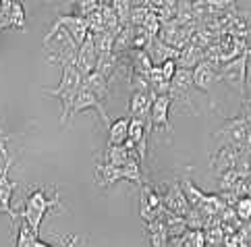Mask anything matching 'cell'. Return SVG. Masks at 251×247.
<instances>
[{"instance_id":"cell-1","label":"cell","mask_w":251,"mask_h":247,"mask_svg":"<svg viewBox=\"0 0 251 247\" xmlns=\"http://www.w3.org/2000/svg\"><path fill=\"white\" fill-rule=\"evenodd\" d=\"M62 79L56 87H44V94L52 96V98H58L60 100V125H65L67 119L71 117V108H73V102H75V96L77 92L81 90V83H83V75L79 73V69L75 65H62Z\"/></svg>"},{"instance_id":"cell-2","label":"cell","mask_w":251,"mask_h":247,"mask_svg":"<svg viewBox=\"0 0 251 247\" xmlns=\"http://www.w3.org/2000/svg\"><path fill=\"white\" fill-rule=\"evenodd\" d=\"M54 208H60L58 193H54V198H48L42 187H35V189H31L29 196L25 198V204H23V210L19 212V218L25 220V224L31 228L35 237H40V226H42L44 216Z\"/></svg>"},{"instance_id":"cell-3","label":"cell","mask_w":251,"mask_h":247,"mask_svg":"<svg viewBox=\"0 0 251 247\" xmlns=\"http://www.w3.org/2000/svg\"><path fill=\"white\" fill-rule=\"evenodd\" d=\"M249 54L251 50L247 48L243 54H239L237 58L228 60L220 67V81L226 83L230 90H235L241 98H247V67H249Z\"/></svg>"},{"instance_id":"cell-4","label":"cell","mask_w":251,"mask_h":247,"mask_svg":"<svg viewBox=\"0 0 251 247\" xmlns=\"http://www.w3.org/2000/svg\"><path fill=\"white\" fill-rule=\"evenodd\" d=\"M60 29H65V31L71 35V38H73V42L77 44V46H81V42L87 38V33H89L87 19H83V17L73 15V13H69V15H58L56 21L50 25V31L46 33V38H44V46H48L50 40L54 38V35H56Z\"/></svg>"},{"instance_id":"cell-5","label":"cell","mask_w":251,"mask_h":247,"mask_svg":"<svg viewBox=\"0 0 251 247\" xmlns=\"http://www.w3.org/2000/svg\"><path fill=\"white\" fill-rule=\"evenodd\" d=\"M214 137L220 139L222 146H237V148H245L247 141L251 139V129L247 125V121L243 117H232L226 119L224 125L214 133ZM220 146V148H222Z\"/></svg>"},{"instance_id":"cell-6","label":"cell","mask_w":251,"mask_h":247,"mask_svg":"<svg viewBox=\"0 0 251 247\" xmlns=\"http://www.w3.org/2000/svg\"><path fill=\"white\" fill-rule=\"evenodd\" d=\"M193 90H197L193 83V71L189 69H178L176 75L170 81V100L176 106H187V108H195L193 104Z\"/></svg>"},{"instance_id":"cell-7","label":"cell","mask_w":251,"mask_h":247,"mask_svg":"<svg viewBox=\"0 0 251 247\" xmlns=\"http://www.w3.org/2000/svg\"><path fill=\"white\" fill-rule=\"evenodd\" d=\"M11 166H13V158L6 154L4 169L0 171V214H6L8 218H11L13 228H15L17 220H19V212H17V210L13 208L11 199H13V193H15V189L19 187V183L8 179V171H11Z\"/></svg>"},{"instance_id":"cell-8","label":"cell","mask_w":251,"mask_h":247,"mask_svg":"<svg viewBox=\"0 0 251 247\" xmlns=\"http://www.w3.org/2000/svg\"><path fill=\"white\" fill-rule=\"evenodd\" d=\"M85 110H96V112L102 117V121H104L106 127H108L110 123H112L110 117H108V112H106V108H104V102L98 98L96 94H92V92L85 90V87L81 85V90H79L77 96H75L73 108H71V117H77V114H81V112H85Z\"/></svg>"},{"instance_id":"cell-9","label":"cell","mask_w":251,"mask_h":247,"mask_svg":"<svg viewBox=\"0 0 251 247\" xmlns=\"http://www.w3.org/2000/svg\"><path fill=\"white\" fill-rule=\"evenodd\" d=\"M220 65L210 58H203L200 65L193 69V83L200 92L210 94V90L220 81Z\"/></svg>"},{"instance_id":"cell-10","label":"cell","mask_w":251,"mask_h":247,"mask_svg":"<svg viewBox=\"0 0 251 247\" xmlns=\"http://www.w3.org/2000/svg\"><path fill=\"white\" fill-rule=\"evenodd\" d=\"M160 198H162V206L173 212V214H176V216L185 218L191 212V204H189V199H187V196H185L181 183H173L164 193H160Z\"/></svg>"},{"instance_id":"cell-11","label":"cell","mask_w":251,"mask_h":247,"mask_svg":"<svg viewBox=\"0 0 251 247\" xmlns=\"http://www.w3.org/2000/svg\"><path fill=\"white\" fill-rule=\"evenodd\" d=\"M98 50H96V44H94V33H87V38L81 42V46L77 50V63L75 67L79 69V73L83 77L89 75L92 71H96L98 65Z\"/></svg>"},{"instance_id":"cell-12","label":"cell","mask_w":251,"mask_h":247,"mask_svg":"<svg viewBox=\"0 0 251 247\" xmlns=\"http://www.w3.org/2000/svg\"><path fill=\"white\" fill-rule=\"evenodd\" d=\"M173 108V100L170 96H156L151 102V112H150V123H151V131L154 129H162L166 133H170V121H168V112Z\"/></svg>"},{"instance_id":"cell-13","label":"cell","mask_w":251,"mask_h":247,"mask_svg":"<svg viewBox=\"0 0 251 247\" xmlns=\"http://www.w3.org/2000/svg\"><path fill=\"white\" fill-rule=\"evenodd\" d=\"M243 148H237V146H222L216 154L212 156L210 166L216 174H222L224 171H230V169H237L239 164V158Z\"/></svg>"},{"instance_id":"cell-14","label":"cell","mask_w":251,"mask_h":247,"mask_svg":"<svg viewBox=\"0 0 251 247\" xmlns=\"http://www.w3.org/2000/svg\"><path fill=\"white\" fill-rule=\"evenodd\" d=\"M146 52L150 54L154 67L164 65L166 60H178V56H181V50L175 48V46H170V44H166L164 40H160L158 35H156V38H151V42L148 44Z\"/></svg>"},{"instance_id":"cell-15","label":"cell","mask_w":251,"mask_h":247,"mask_svg":"<svg viewBox=\"0 0 251 247\" xmlns=\"http://www.w3.org/2000/svg\"><path fill=\"white\" fill-rule=\"evenodd\" d=\"M156 94L154 92H133L129 100V112L133 119H141L143 123H150V112H151V102H154Z\"/></svg>"},{"instance_id":"cell-16","label":"cell","mask_w":251,"mask_h":247,"mask_svg":"<svg viewBox=\"0 0 251 247\" xmlns=\"http://www.w3.org/2000/svg\"><path fill=\"white\" fill-rule=\"evenodd\" d=\"M96 181L100 185L102 189H108L112 187L114 183L119 181H125V171L123 166H114V164H108V162H98L96 166Z\"/></svg>"},{"instance_id":"cell-17","label":"cell","mask_w":251,"mask_h":247,"mask_svg":"<svg viewBox=\"0 0 251 247\" xmlns=\"http://www.w3.org/2000/svg\"><path fill=\"white\" fill-rule=\"evenodd\" d=\"M81 85L92 94H96L100 100H108L110 98V81L102 73H98V71H92L89 75H85Z\"/></svg>"},{"instance_id":"cell-18","label":"cell","mask_w":251,"mask_h":247,"mask_svg":"<svg viewBox=\"0 0 251 247\" xmlns=\"http://www.w3.org/2000/svg\"><path fill=\"white\" fill-rule=\"evenodd\" d=\"M203 58H205V50H201L200 46H195L193 42H189L181 50V56H178L176 65H178V69H189V71H193Z\"/></svg>"},{"instance_id":"cell-19","label":"cell","mask_w":251,"mask_h":247,"mask_svg":"<svg viewBox=\"0 0 251 247\" xmlns=\"http://www.w3.org/2000/svg\"><path fill=\"white\" fill-rule=\"evenodd\" d=\"M131 117H121L108 125V146H123L129 139Z\"/></svg>"},{"instance_id":"cell-20","label":"cell","mask_w":251,"mask_h":247,"mask_svg":"<svg viewBox=\"0 0 251 247\" xmlns=\"http://www.w3.org/2000/svg\"><path fill=\"white\" fill-rule=\"evenodd\" d=\"M148 79H150V92H154L156 96H166L170 92V81L162 75L160 67H151Z\"/></svg>"},{"instance_id":"cell-21","label":"cell","mask_w":251,"mask_h":247,"mask_svg":"<svg viewBox=\"0 0 251 247\" xmlns=\"http://www.w3.org/2000/svg\"><path fill=\"white\" fill-rule=\"evenodd\" d=\"M129 50H133V25H125L121 33L114 38V52L116 54H127Z\"/></svg>"},{"instance_id":"cell-22","label":"cell","mask_w":251,"mask_h":247,"mask_svg":"<svg viewBox=\"0 0 251 247\" xmlns=\"http://www.w3.org/2000/svg\"><path fill=\"white\" fill-rule=\"evenodd\" d=\"M6 17H8V25L13 29H19V31L25 29V8L21 0H13L11 8L6 11Z\"/></svg>"},{"instance_id":"cell-23","label":"cell","mask_w":251,"mask_h":247,"mask_svg":"<svg viewBox=\"0 0 251 247\" xmlns=\"http://www.w3.org/2000/svg\"><path fill=\"white\" fill-rule=\"evenodd\" d=\"M114 38L116 35L110 31H100V33H94V44H96V50H98V56H104V54H110L114 52Z\"/></svg>"},{"instance_id":"cell-24","label":"cell","mask_w":251,"mask_h":247,"mask_svg":"<svg viewBox=\"0 0 251 247\" xmlns=\"http://www.w3.org/2000/svg\"><path fill=\"white\" fill-rule=\"evenodd\" d=\"M98 8H100L98 0H73V15H79V17H83V19H87Z\"/></svg>"},{"instance_id":"cell-25","label":"cell","mask_w":251,"mask_h":247,"mask_svg":"<svg viewBox=\"0 0 251 247\" xmlns=\"http://www.w3.org/2000/svg\"><path fill=\"white\" fill-rule=\"evenodd\" d=\"M110 4H112V8L116 11V15H119V21H121L123 27H125V25H129L131 8H133L131 0H110Z\"/></svg>"},{"instance_id":"cell-26","label":"cell","mask_w":251,"mask_h":247,"mask_svg":"<svg viewBox=\"0 0 251 247\" xmlns=\"http://www.w3.org/2000/svg\"><path fill=\"white\" fill-rule=\"evenodd\" d=\"M235 214L241 222H251V198L249 196H241L235 201Z\"/></svg>"},{"instance_id":"cell-27","label":"cell","mask_w":251,"mask_h":247,"mask_svg":"<svg viewBox=\"0 0 251 247\" xmlns=\"http://www.w3.org/2000/svg\"><path fill=\"white\" fill-rule=\"evenodd\" d=\"M205 233H201V231H187L185 235H183V247H205Z\"/></svg>"},{"instance_id":"cell-28","label":"cell","mask_w":251,"mask_h":247,"mask_svg":"<svg viewBox=\"0 0 251 247\" xmlns=\"http://www.w3.org/2000/svg\"><path fill=\"white\" fill-rule=\"evenodd\" d=\"M150 13H151V8H148V6H133L131 8V19H129V23L131 25H143Z\"/></svg>"},{"instance_id":"cell-29","label":"cell","mask_w":251,"mask_h":247,"mask_svg":"<svg viewBox=\"0 0 251 247\" xmlns=\"http://www.w3.org/2000/svg\"><path fill=\"white\" fill-rule=\"evenodd\" d=\"M160 69H162V75L168 79V81H173V77L178 71V65H176V60H166L164 65H160Z\"/></svg>"},{"instance_id":"cell-30","label":"cell","mask_w":251,"mask_h":247,"mask_svg":"<svg viewBox=\"0 0 251 247\" xmlns=\"http://www.w3.org/2000/svg\"><path fill=\"white\" fill-rule=\"evenodd\" d=\"M245 121H247V125L251 129V98H245L243 100V114H241Z\"/></svg>"},{"instance_id":"cell-31","label":"cell","mask_w":251,"mask_h":247,"mask_svg":"<svg viewBox=\"0 0 251 247\" xmlns=\"http://www.w3.org/2000/svg\"><path fill=\"white\" fill-rule=\"evenodd\" d=\"M8 27H11V25H8V17H6V13L2 11V8H0V31L8 29Z\"/></svg>"},{"instance_id":"cell-32","label":"cell","mask_w":251,"mask_h":247,"mask_svg":"<svg viewBox=\"0 0 251 247\" xmlns=\"http://www.w3.org/2000/svg\"><path fill=\"white\" fill-rule=\"evenodd\" d=\"M8 139H11V135H8V137H2V139H0V154H2V156H6V141Z\"/></svg>"},{"instance_id":"cell-33","label":"cell","mask_w":251,"mask_h":247,"mask_svg":"<svg viewBox=\"0 0 251 247\" xmlns=\"http://www.w3.org/2000/svg\"><path fill=\"white\" fill-rule=\"evenodd\" d=\"M133 6H148V0H131Z\"/></svg>"},{"instance_id":"cell-34","label":"cell","mask_w":251,"mask_h":247,"mask_svg":"<svg viewBox=\"0 0 251 247\" xmlns=\"http://www.w3.org/2000/svg\"><path fill=\"white\" fill-rule=\"evenodd\" d=\"M100 4H110V0H98Z\"/></svg>"}]
</instances>
